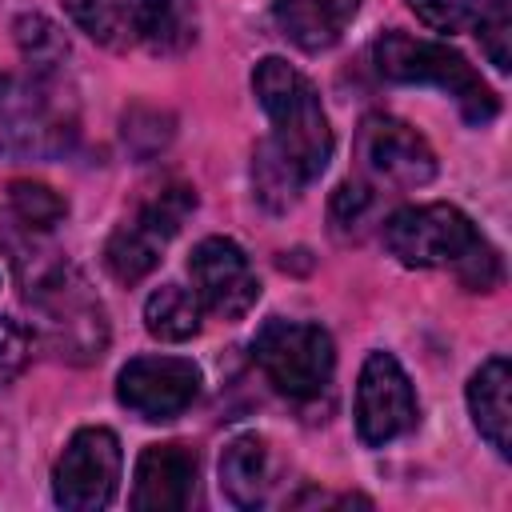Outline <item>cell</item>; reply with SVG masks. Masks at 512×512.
Listing matches in <instances>:
<instances>
[{
  "instance_id": "6da1fadb",
  "label": "cell",
  "mask_w": 512,
  "mask_h": 512,
  "mask_svg": "<svg viewBox=\"0 0 512 512\" xmlns=\"http://www.w3.org/2000/svg\"><path fill=\"white\" fill-rule=\"evenodd\" d=\"M16 268H20L24 304L36 316L40 340L72 364L100 360L108 348V316L100 296L84 280V272L68 260L40 256V252H32V264L16 260Z\"/></svg>"
},
{
  "instance_id": "7a4b0ae2",
  "label": "cell",
  "mask_w": 512,
  "mask_h": 512,
  "mask_svg": "<svg viewBox=\"0 0 512 512\" xmlns=\"http://www.w3.org/2000/svg\"><path fill=\"white\" fill-rule=\"evenodd\" d=\"M384 248L404 268H452L468 292H492L500 284L496 248L452 204L396 208L384 220Z\"/></svg>"
},
{
  "instance_id": "3957f363",
  "label": "cell",
  "mask_w": 512,
  "mask_h": 512,
  "mask_svg": "<svg viewBox=\"0 0 512 512\" xmlns=\"http://www.w3.org/2000/svg\"><path fill=\"white\" fill-rule=\"evenodd\" d=\"M252 92L272 124L276 152L304 176L316 180L332 160V128L316 88L280 56H264L252 72Z\"/></svg>"
},
{
  "instance_id": "277c9868",
  "label": "cell",
  "mask_w": 512,
  "mask_h": 512,
  "mask_svg": "<svg viewBox=\"0 0 512 512\" xmlns=\"http://www.w3.org/2000/svg\"><path fill=\"white\" fill-rule=\"evenodd\" d=\"M372 60L380 68L384 80L396 84H432L440 92H448L460 104V116L468 124H488L500 112L496 92L480 80V72L448 44L436 40H416L408 32L388 28L384 36H376L372 44Z\"/></svg>"
},
{
  "instance_id": "5b68a950",
  "label": "cell",
  "mask_w": 512,
  "mask_h": 512,
  "mask_svg": "<svg viewBox=\"0 0 512 512\" xmlns=\"http://www.w3.org/2000/svg\"><path fill=\"white\" fill-rule=\"evenodd\" d=\"M64 12L112 52L148 48L172 56L196 36V12L188 0H64Z\"/></svg>"
},
{
  "instance_id": "8992f818",
  "label": "cell",
  "mask_w": 512,
  "mask_h": 512,
  "mask_svg": "<svg viewBox=\"0 0 512 512\" xmlns=\"http://www.w3.org/2000/svg\"><path fill=\"white\" fill-rule=\"evenodd\" d=\"M76 136L56 76H0V156H56Z\"/></svg>"
},
{
  "instance_id": "52a82bcc",
  "label": "cell",
  "mask_w": 512,
  "mask_h": 512,
  "mask_svg": "<svg viewBox=\"0 0 512 512\" xmlns=\"http://www.w3.org/2000/svg\"><path fill=\"white\" fill-rule=\"evenodd\" d=\"M252 356L268 376V384L288 400H308L324 392L336 368L332 336L320 324L284 320V316L264 320V328L252 340Z\"/></svg>"
},
{
  "instance_id": "ba28073f",
  "label": "cell",
  "mask_w": 512,
  "mask_h": 512,
  "mask_svg": "<svg viewBox=\"0 0 512 512\" xmlns=\"http://www.w3.org/2000/svg\"><path fill=\"white\" fill-rule=\"evenodd\" d=\"M192 208H196V192L188 184H168V188L152 192L140 204V212L132 220H124L104 244V268L112 272V280H120V284L144 280L160 264L164 244L180 232V224L188 220Z\"/></svg>"
},
{
  "instance_id": "9c48e42d",
  "label": "cell",
  "mask_w": 512,
  "mask_h": 512,
  "mask_svg": "<svg viewBox=\"0 0 512 512\" xmlns=\"http://www.w3.org/2000/svg\"><path fill=\"white\" fill-rule=\"evenodd\" d=\"M120 480V440L108 428H80L52 468V496L60 508L96 512L112 504Z\"/></svg>"
},
{
  "instance_id": "30bf717a",
  "label": "cell",
  "mask_w": 512,
  "mask_h": 512,
  "mask_svg": "<svg viewBox=\"0 0 512 512\" xmlns=\"http://www.w3.org/2000/svg\"><path fill=\"white\" fill-rule=\"evenodd\" d=\"M416 428V392L392 352H372L356 380V432L368 448Z\"/></svg>"
},
{
  "instance_id": "8fae6325",
  "label": "cell",
  "mask_w": 512,
  "mask_h": 512,
  "mask_svg": "<svg viewBox=\"0 0 512 512\" xmlns=\"http://www.w3.org/2000/svg\"><path fill=\"white\" fill-rule=\"evenodd\" d=\"M200 392V368L184 356H136L116 376L120 404L140 420H176Z\"/></svg>"
},
{
  "instance_id": "7c38bea8",
  "label": "cell",
  "mask_w": 512,
  "mask_h": 512,
  "mask_svg": "<svg viewBox=\"0 0 512 512\" xmlns=\"http://www.w3.org/2000/svg\"><path fill=\"white\" fill-rule=\"evenodd\" d=\"M188 276H192L196 300L220 320H240L260 300V280L236 240H224V236L200 240L188 256Z\"/></svg>"
},
{
  "instance_id": "4fadbf2b",
  "label": "cell",
  "mask_w": 512,
  "mask_h": 512,
  "mask_svg": "<svg viewBox=\"0 0 512 512\" xmlns=\"http://www.w3.org/2000/svg\"><path fill=\"white\" fill-rule=\"evenodd\" d=\"M356 152H360L364 168L392 188H420L436 176V152L428 148V140L412 124L384 116V112H376L360 124Z\"/></svg>"
},
{
  "instance_id": "5bb4252c",
  "label": "cell",
  "mask_w": 512,
  "mask_h": 512,
  "mask_svg": "<svg viewBox=\"0 0 512 512\" xmlns=\"http://www.w3.org/2000/svg\"><path fill=\"white\" fill-rule=\"evenodd\" d=\"M196 488V452L188 444H148L136 460L132 476V508L136 512H180L188 508Z\"/></svg>"
},
{
  "instance_id": "9a60e30c",
  "label": "cell",
  "mask_w": 512,
  "mask_h": 512,
  "mask_svg": "<svg viewBox=\"0 0 512 512\" xmlns=\"http://www.w3.org/2000/svg\"><path fill=\"white\" fill-rule=\"evenodd\" d=\"M512 368L504 356H492L476 368V376L468 380V408H472V420L480 428V436L500 452L508 456L512 452Z\"/></svg>"
},
{
  "instance_id": "2e32d148",
  "label": "cell",
  "mask_w": 512,
  "mask_h": 512,
  "mask_svg": "<svg viewBox=\"0 0 512 512\" xmlns=\"http://www.w3.org/2000/svg\"><path fill=\"white\" fill-rule=\"evenodd\" d=\"M268 444L256 432L236 436L220 456V492L236 508H260L268 500Z\"/></svg>"
},
{
  "instance_id": "e0dca14e",
  "label": "cell",
  "mask_w": 512,
  "mask_h": 512,
  "mask_svg": "<svg viewBox=\"0 0 512 512\" xmlns=\"http://www.w3.org/2000/svg\"><path fill=\"white\" fill-rule=\"evenodd\" d=\"M144 328L164 344H180V340L196 336L200 332V300H196V292H188L180 284H160L144 300Z\"/></svg>"
},
{
  "instance_id": "ac0fdd59",
  "label": "cell",
  "mask_w": 512,
  "mask_h": 512,
  "mask_svg": "<svg viewBox=\"0 0 512 512\" xmlns=\"http://www.w3.org/2000/svg\"><path fill=\"white\" fill-rule=\"evenodd\" d=\"M252 184H256V196H260L264 208L284 212V208L296 204V196H300V188H304L308 180L276 152L272 140H264V144H256V152H252Z\"/></svg>"
},
{
  "instance_id": "d6986e66",
  "label": "cell",
  "mask_w": 512,
  "mask_h": 512,
  "mask_svg": "<svg viewBox=\"0 0 512 512\" xmlns=\"http://www.w3.org/2000/svg\"><path fill=\"white\" fill-rule=\"evenodd\" d=\"M12 32H16V44H20V56L28 60V68L36 76H56L60 64L68 60V40L48 16L24 12V16H16Z\"/></svg>"
},
{
  "instance_id": "ffe728a7",
  "label": "cell",
  "mask_w": 512,
  "mask_h": 512,
  "mask_svg": "<svg viewBox=\"0 0 512 512\" xmlns=\"http://www.w3.org/2000/svg\"><path fill=\"white\" fill-rule=\"evenodd\" d=\"M8 200H12V216L28 228V232H48L68 216V204L60 192H52L40 180H12L8 184Z\"/></svg>"
},
{
  "instance_id": "44dd1931",
  "label": "cell",
  "mask_w": 512,
  "mask_h": 512,
  "mask_svg": "<svg viewBox=\"0 0 512 512\" xmlns=\"http://www.w3.org/2000/svg\"><path fill=\"white\" fill-rule=\"evenodd\" d=\"M272 20H276V28H280L292 44H300L304 52H324V48L336 40V32L324 24V16L316 12L312 0H276Z\"/></svg>"
},
{
  "instance_id": "7402d4cb",
  "label": "cell",
  "mask_w": 512,
  "mask_h": 512,
  "mask_svg": "<svg viewBox=\"0 0 512 512\" xmlns=\"http://www.w3.org/2000/svg\"><path fill=\"white\" fill-rule=\"evenodd\" d=\"M376 212V192L368 184H340L332 192V204H328V220H332V232L340 240H360L368 220Z\"/></svg>"
},
{
  "instance_id": "603a6c76",
  "label": "cell",
  "mask_w": 512,
  "mask_h": 512,
  "mask_svg": "<svg viewBox=\"0 0 512 512\" xmlns=\"http://www.w3.org/2000/svg\"><path fill=\"white\" fill-rule=\"evenodd\" d=\"M472 28H476L480 48L492 60V68L496 72H508L512 68V0H488V4H480V16H476Z\"/></svg>"
},
{
  "instance_id": "cb8c5ba5",
  "label": "cell",
  "mask_w": 512,
  "mask_h": 512,
  "mask_svg": "<svg viewBox=\"0 0 512 512\" xmlns=\"http://www.w3.org/2000/svg\"><path fill=\"white\" fill-rule=\"evenodd\" d=\"M408 8L432 32H464L480 16V0H408Z\"/></svg>"
},
{
  "instance_id": "d4e9b609",
  "label": "cell",
  "mask_w": 512,
  "mask_h": 512,
  "mask_svg": "<svg viewBox=\"0 0 512 512\" xmlns=\"http://www.w3.org/2000/svg\"><path fill=\"white\" fill-rule=\"evenodd\" d=\"M140 136H148V156L160 152L172 140V116L168 112H156V108H132L124 116V144L136 148Z\"/></svg>"
},
{
  "instance_id": "484cf974",
  "label": "cell",
  "mask_w": 512,
  "mask_h": 512,
  "mask_svg": "<svg viewBox=\"0 0 512 512\" xmlns=\"http://www.w3.org/2000/svg\"><path fill=\"white\" fill-rule=\"evenodd\" d=\"M28 348L32 344L24 324H16L12 316H0V388L20 376V368L28 364Z\"/></svg>"
},
{
  "instance_id": "4316f807",
  "label": "cell",
  "mask_w": 512,
  "mask_h": 512,
  "mask_svg": "<svg viewBox=\"0 0 512 512\" xmlns=\"http://www.w3.org/2000/svg\"><path fill=\"white\" fill-rule=\"evenodd\" d=\"M312 4H316V12L324 16V24L340 36V32L356 20V12H360V4H364V0H312Z\"/></svg>"
}]
</instances>
